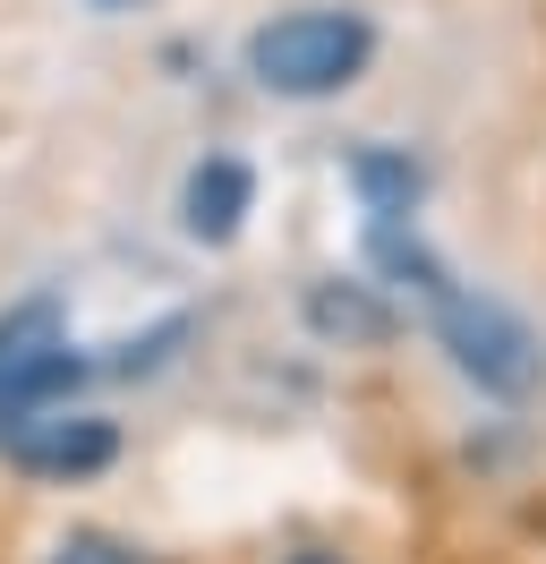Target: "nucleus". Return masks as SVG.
Here are the masks:
<instances>
[{
	"label": "nucleus",
	"instance_id": "obj_1",
	"mask_svg": "<svg viewBox=\"0 0 546 564\" xmlns=\"http://www.w3.org/2000/svg\"><path fill=\"white\" fill-rule=\"evenodd\" d=\"M375 257L393 265V274H418V291L436 300V334H444V351H452V368L470 377L478 393H529L538 386V343H529V325L504 317L495 300H470V291H452V282L436 274V257L427 248H410V240H375Z\"/></svg>",
	"mask_w": 546,
	"mask_h": 564
},
{
	"label": "nucleus",
	"instance_id": "obj_2",
	"mask_svg": "<svg viewBox=\"0 0 546 564\" xmlns=\"http://www.w3.org/2000/svg\"><path fill=\"white\" fill-rule=\"evenodd\" d=\"M375 61V18L368 9H282L248 35V77L291 104H325L359 86Z\"/></svg>",
	"mask_w": 546,
	"mask_h": 564
},
{
	"label": "nucleus",
	"instance_id": "obj_3",
	"mask_svg": "<svg viewBox=\"0 0 546 564\" xmlns=\"http://www.w3.org/2000/svg\"><path fill=\"white\" fill-rule=\"evenodd\" d=\"M77 386H86V359L68 351L52 300H34V308H18L0 325V436L43 420V411H68Z\"/></svg>",
	"mask_w": 546,
	"mask_h": 564
},
{
	"label": "nucleus",
	"instance_id": "obj_4",
	"mask_svg": "<svg viewBox=\"0 0 546 564\" xmlns=\"http://www.w3.org/2000/svg\"><path fill=\"white\" fill-rule=\"evenodd\" d=\"M0 454L18 462L26 479H61L68 488V479H95V470L120 462V427L95 420V411H43V420L0 436Z\"/></svg>",
	"mask_w": 546,
	"mask_h": 564
},
{
	"label": "nucleus",
	"instance_id": "obj_5",
	"mask_svg": "<svg viewBox=\"0 0 546 564\" xmlns=\"http://www.w3.org/2000/svg\"><path fill=\"white\" fill-rule=\"evenodd\" d=\"M248 206H256V172H248L239 154H205L197 172H188V188H179V231L205 240V248H222V240H239Z\"/></svg>",
	"mask_w": 546,
	"mask_h": 564
},
{
	"label": "nucleus",
	"instance_id": "obj_6",
	"mask_svg": "<svg viewBox=\"0 0 546 564\" xmlns=\"http://www.w3.org/2000/svg\"><path fill=\"white\" fill-rule=\"evenodd\" d=\"M359 197H368L375 214H410V197H418V172H410L402 154H359Z\"/></svg>",
	"mask_w": 546,
	"mask_h": 564
},
{
	"label": "nucleus",
	"instance_id": "obj_7",
	"mask_svg": "<svg viewBox=\"0 0 546 564\" xmlns=\"http://www.w3.org/2000/svg\"><path fill=\"white\" fill-rule=\"evenodd\" d=\"M307 317H316V325H350V334H384V308H359L350 291H316Z\"/></svg>",
	"mask_w": 546,
	"mask_h": 564
},
{
	"label": "nucleus",
	"instance_id": "obj_8",
	"mask_svg": "<svg viewBox=\"0 0 546 564\" xmlns=\"http://www.w3.org/2000/svg\"><path fill=\"white\" fill-rule=\"evenodd\" d=\"M52 564H136V556L111 539V530H68L61 547H52Z\"/></svg>",
	"mask_w": 546,
	"mask_h": 564
},
{
	"label": "nucleus",
	"instance_id": "obj_9",
	"mask_svg": "<svg viewBox=\"0 0 546 564\" xmlns=\"http://www.w3.org/2000/svg\"><path fill=\"white\" fill-rule=\"evenodd\" d=\"M291 564H341V556H325V547H307V556H291Z\"/></svg>",
	"mask_w": 546,
	"mask_h": 564
},
{
	"label": "nucleus",
	"instance_id": "obj_10",
	"mask_svg": "<svg viewBox=\"0 0 546 564\" xmlns=\"http://www.w3.org/2000/svg\"><path fill=\"white\" fill-rule=\"evenodd\" d=\"M111 9H120V0H111Z\"/></svg>",
	"mask_w": 546,
	"mask_h": 564
}]
</instances>
